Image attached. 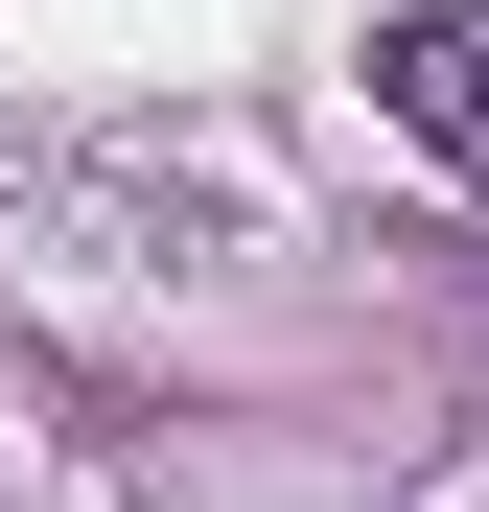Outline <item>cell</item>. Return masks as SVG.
Returning a JSON list of instances; mask_svg holds the SVG:
<instances>
[{"label":"cell","instance_id":"1","mask_svg":"<svg viewBox=\"0 0 489 512\" xmlns=\"http://www.w3.org/2000/svg\"><path fill=\"white\" fill-rule=\"evenodd\" d=\"M373 117L420 140V163H466V187H489V0H420V24L373 47Z\"/></svg>","mask_w":489,"mask_h":512}]
</instances>
